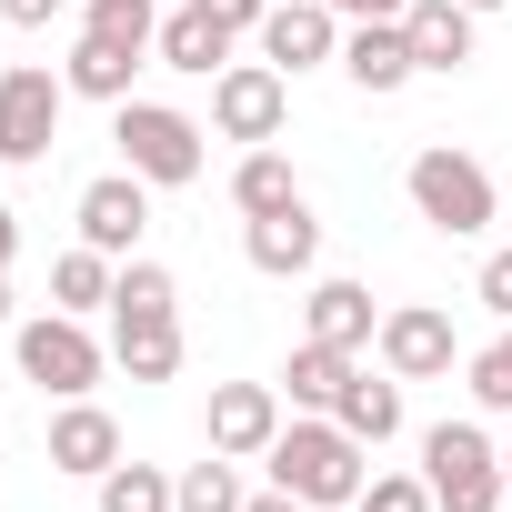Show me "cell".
I'll return each instance as SVG.
<instances>
[{"mask_svg": "<svg viewBox=\"0 0 512 512\" xmlns=\"http://www.w3.org/2000/svg\"><path fill=\"white\" fill-rule=\"evenodd\" d=\"M262 462H272V482L302 492L312 512H322V502H362V482H372V472H362V442H352L332 412H292Z\"/></svg>", "mask_w": 512, "mask_h": 512, "instance_id": "1", "label": "cell"}, {"mask_svg": "<svg viewBox=\"0 0 512 512\" xmlns=\"http://www.w3.org/2000/svg\"><path fill=\"white\" fill-rule=\"evenodd\" d=\"M111 141H121V171H141L151 191L201 181V121L171 111V101H121L111 111Z\"/></svg>", "mask_w": 512, "mask_h": 512, "instance_id": "2", "label": "cell"}, {"mask_svg": "<svg viewBox=\"0 0 512 512\" xmlns=\"http://www.w3.org/2000/svg\"><path fill=\"white\" fill-rule=\"evenodd\" d=\"M422 482H432L442 512H502V492H512L502 452H492L472 422H432V432H422Z\"/></svg>", "mask_w": 512, "mask_h": 512, "instance_id": "3", "label": "cell"}, {"mask_svg": "<svg viewBox=\"0 0 512 512\" xmlns=\"http://www.w3.org/2000/svg\"><path fill=\"white\" fill-rule=\"evenodd\" d=\"M412 211H422L432 231H452V241H472V231L492 221V171H482L472 151H452V141H432V151H412Z\"/></svg>", "mask_w": 512, "mask_h": 512, "instance_id": "4", "label": "cell"}, {"mask_svg": "<svg viewBox=\"0 0 512 512\" xmlns=\"http://www.w3.org/2000/svg\"><path fill=\"white\" fill-rule=\"evenodd\" d=\"M21 372H31L51 402H81V392L101 382V342H91V322H81V312H41V322H21Z\"/></svg>", "mask_w": 512, "mask_h": 512, "instance_id": "5", "label": "cell"}, {"mask_svg": "<svg viewBox=\"0 0 512 512\" xmlns=\"http://www.w3.org/2000/svg\"><path fill=\"white\" fill-rule=\"evenodd\" d=\"M61 101H71V81H51L41 61L0 71V161H11V171H31L61 141Z\"/></svg>", "mask_w": 512, "mask_h": 512, "instance_id": "6", "label": "cell"}, {"mask_svg": "<svg viewBox=\"0 0 512 512\" xmlns=\"http://www.w3.org/2000/svg\"><path fill=\"white\" fill-rule=\"evenodd\" d=\"M282 111H292V71L282 61H231L211 81V131L221 141H282Z\"/></svg>", "mask_w": 512, "mask_h": 512, "instance_id": "7", "label": "cell"}, {"mask_svg": "<svg viewBox=\"0 0 512 512\" xmlns=\"http://www.w3.org/2000/svg\"><path fill=\"white\" fill-rule=\"evenodd\" d=\"M141 231H151V181H141V171H101V181L81 191V241L111 251V262H131Z\"/></svg>", "mask_w": 512, "mask_h": 512, "instance_id": "8", "label": "cell"}, {"mask_svg": "<svg viewBox=\"0 0 512 512\" xmlns=\"http://www.w3.org/2000/svg\"><path fill=\"white\" fill-rule=\"evenodd\" d=\"M111 362L131 382H171L181 372V312L171 302H111Z\"/></svg>", "mask_w": 512, "mask_h": 512, "instance_id": "9", "label": "cell"}, {"mask_svg": "<svg viewBox=\"0 0 512 512\" xmlns=\"http://www.w3.org/2000/svg\"><path fill=\"white\" fill-rule=\"evenodd\" d=\"M262 61H282V71L342 61V11H332V0H272V11H262Z\"/></svg>", "mask_w": 512, "mask_h": 512, "instance_id": "10", "label": "cell"}, {"mask_svg": "<svg viewBox=\"0 0 512 512\" xmlns=\"http://www.w3.org/2000/svg\"><path fill=\"white\" fill-rule=\"evenodd\" d=\"M382 372H392V382H432V372H452V312H432V302L382 312Z\"/></svg>", "mask_w": 512, "mask_h": 512, "instance_id": "11", "label": "cell"}, {"mask_svg": "<svg viewBox=\"0 0 512 512\" xmlns=\"http://www.w3.org/2000/svg\"><path fill=\"white\" fill-rule=\"evenodd\" d=\"M272 432H282V392H272V382H221V392H211V452L262 462Z\"/></svg>", "mask_w": 512, "mask_h": 512, "instance_id": "12", "label": "cell"}, {"mask_svg": "<svg viewBox=\"0 0 512 512\" xmlns=\"http://www.w3.org/2000/svg\"><path fill=\"white\" fill-rule=\"evenodd\" d=\"M241 251H251V272L302 282V272L322 262V221H312V201H292V211H262V221L241 231Z\"/></svg>", "mask_w": 512, "mask_h": 512, "instance_id": "13", "label": "cell"}, {"mask_svg": "<svg viewBox=\"0 0 512 512\" xmlns=\"http://www.w3.org/2000/svg\"><path fill=\"white\" fill-rule=\"evenodd\" d=\"M121 462V422L81 392V402H61V422H51V472H81V482H101Z\"/></svg>", "mask_w": 512, "mask_h": 512, "instance_id": "14", "label": "cell"}, {"mask_svg": "<svg viewBox=\"0 0 512 512\" xmlns=\"http://www.w3.org/2000/svg\"><path fill=\"white\" fill-rule=\"evenodd\" d=\"M342 71H352V91H402L422 61H412V41H402V21H362V31H342Z\"/></svg>", "mask_w": 512, "mask_h": 512, "instance_id": "15", "label": "cell"}, {"mask_svg": "<svg viewBox=\"0 0 512 512\" xmlns=\"http://www.w3.org/2000/svg\"><path fill=\"white\" fill-rule=\"evenodd\" d=\"M472 21H482V11H462V0H412V11H402V41H412L422 71H462V61H472Z\"/></svg>", "mask_w": 512, "mask_h": 512, "instance_id": "16", "label": "cell"}, {"mask_svg": "<svg viewBox=\"0 0 512 512\" xmlns=\"http://www.w3.org/2000/svg\"><path fill=\"white\" fill-rule=\"evenodd\" d=\"M302 322H312V342H332V352H362V342H382V312H372V292H362V282H312Z\"/></svg>", "mask_w": 512, "mask_h": 512, "instance_id": "17", "label": "cell"}, {"mask_svg": "<svg viewBox=\"0 0 512 512\" xmlns=\"http://www.w3.org/2000/svg\"><path fill=\"white\" fill-rule=\"evenodd\" d=\"M151 61H171V71H191V81H221V71H231V31L201 21L191 0H181V11L161 21V51H151Z\"/></svg>", "mask_w": 512, "mask_h": 512, "instance_id": "18", "label": "cell"}, {"mask_svg": "<svg viewBox=\"0 0 512 512\" xmlns=\"http://www.w3.org/2000/svg\"><path fill=\"white\" fill-rule=\"evenodd\" d=\"M332 422H342L362 452H382V442L402 432V382H372V372H352V382H342V402H332Z\"/></svg>", "mask_w": 512, "mask_h": 512, "instance_id": "19", "label": "cell"}, {"mask_svg": "<svg viewBox=\"0 0 512 512\" xmlns=\"http://www.w3.org/2000/svg\"><path fill=\"white\" fill-rule=\"evenodd\" d=\"M342 382H352V352H332V342H312V332H302V352L282 362L292 412H332V402H342Z\"/></svg>", "mask_w": 512, "mask_h": 512, "instance_id": "20", "label": "cell"}, {"mask_svg": "<svg viewBox=\"0 0 512 512\" xmlns=\"http://www.w3.org/2000/svg\"><path fill=\"white\" fill-rule=\"evenodd\" d=\"M111 282H121V262L81 241V251L51 262V312H111Z\"/></svg>", "mask_w": 512, "mask_h": 512, "instance_id": "21", "label": "cell"}, {"mask_svg": "<svg viewBox=\"0 0 512 512\" xmlns=\"http://www.w3.org/2000/svg\"><path fill=\"white\" fill-rule=\"evenodd\" d=\"M131 71H141V51H121V41H91V31H81V51H71V71H61V81H71L81 101H111V111H121V101H131Z\"/></svg>", "mask_w": 512, "mask_h": 512, "instance_id": "22", "label": "cell"}, {"mask_svg": "<svg viewBox=\"0 0 512 512\" xmlns=\"http://www.w3.org/2000/svg\"><path fill=\"white\" fill-rule=\"evenodd\" d=\"M231 201H241V221H262V211H292V201H302V181H292V161H282V151H251V161L231 171Z\"/></svg>", "mask_w": 512, "mask_h": 512, "instance_id": "23", "label": "cell"}, {"mask_svg": "<svg viewBox=\"0 0 512 512\" xmlns=\"http://www.w3.org/2000/svg\"><path fill=\"white\" fill-rule=\"evenodd\" d=\"M81 31L91 41H121V51H161V11H151V0H91V11H81Z\"/></svg>", "mask_w": 512, "mask_h": 512, "instance_id": "24", "label": "cell"}, {"mask_svg": "<svg viewBox=\"0 0 512 512\" xmlns=\"http://www.w3.org/2000/svg\"><path fill=\"white\" fill-rule=\"evenodd\" d=\"M251 492H241V472H231V452H211V462H191L181 482H171V512H241Z\"/></svg>", "mask_w": 512, "mask_h": 512, "instance_id": "25", "label": "cell"}, {"mask_svg": "<svg viewBox=\"0 0 512 512\" xmlns=\"http://www.w3.org/2000/svg\"><path fill=\"white\" fill-rule=\"evenodd\" d=\"M101 512H171V472H151V462H111V472H101Z\"/></svg>", "mask_w": 512, "mask_h": 512, "instance_id": "26", "label": "cell"}, {"mask_svg": "<svg viewBox=\"0 0 512 512\" xmlns=\"http://www.w3.org/2000/svg\"><path fill=\"white\" fill-rule=\"evenodd\" d=\"M352 512H442V502H432V482H422V472H372Z\"/></svg>", "mask_w": 512, "mask_h": 512, "instance_id": "27", "label": "cell"}, {"mask_svg": "<svg viewBox=\"0 0 512 512\" xmlns=\"http://www.w3.org/2000/svg\"><path fill=\"white\" fill-rule=\"evenodd\" d=\"M472 402L482 412H512V322H502V342L472 352Z\"/></svg>", "mask_w": 512, "mask_h": 512, "instance_id": "28", "label": "cell"}, {"mask_svg": "<svg viewBox=\"0 0 512 512\" xmlns=\"http://www.w3.org/2000/svg\"><path fill=\"white\" fill-rule=\"evenodd\" d=\"M191 11H201V21H221V31L241 41V31H262V11H272V0H191Z\"/></svg>", "mask_w": 512, "mask_h": 512, "instance_id": "29", "label": "cell"}, {"mask_svg": "<svg viewBox=\"0 0 512 512\" xmlns=\"http://www.w3.org/2000/svg\"><path fill=\"white\" fill-rule=\"evenodd\" d=\"M482 302H492V312L512 322V241H502V251H492V262H482Z\"/></svg>", "mask_w": 512, "mask_h": 512, "instance_id": "30", "label": "cell"}, {"mask_svg": "<svg viewBox=\"0 0 512 512\" xmlns=\"http://www.w3.org/2000/svg\"><path fill=\"white\" fill-rule=\"evenodd\" d=\"M61 11H71V0H0V21H21V31H51Z\"/></svg>", "mask_w": 512, "mask_h": 512, "instance_id": "31", "label": "cell"}, {"mask_svg": "<svg viewBox=\"0 0 512 512\" xmlns=\"http://www.w3.org/2000/svg\"><path fill=\"white\" fill-rule=\"evenodd\" d=\"M332 11H342V21H402L412 0H332Z\"/></svg>", "mask_w": 512, "mask_h": 512, "instance_id": "32", "label": "cell"}, {"mask_svg": "<svg viewBox=\"0 0 512 512\" xmlns=\"http://www.w3.org/2000/svg\"><path fill=\"white\" fill-rule=\"evenodd\" d=\"M241 512H312V502H302V492H282V482H272V492H251V502H241Z\"/></svg>", "mask_w": 512, "mask_h": 512, "instance_id": "33", "label": "cell"}, {"mask_svg": "<svg viewBox=\"0 0 512 512\" xmlns=\"http://www.w3.org/2000/svg\"><path fill=\"white\" fill-rule=\"evenodd\" d=\"M11 251H21V221H11V211H0V272H11Z\"/></svg>", "mask_w": 512, "mask_h": 512, "instance_id": "34", "label": "cell"}, {"mask_svg": "<svg viewBox=\"0 0 512 512\" xmlns=\"http://www.w3.org/2000/svg\"><path fill=\"white\" fill-rule=\"evenodd\" d=\"M462 11H502V0H462Z\"/></svg>", "mask_w": 512, "mask_h": 512, "instance_id": "35", "label": "cell"}, {"mask_svg": "<svg viewBox=\"0 0 512 512\" xmlns=\"http://www.w3.org/2000/svg\"><path fill=\"white\" fill-rule=\"evenodd\" d=\"M0 322H11V282H0Z\"/></svg>", "mask_w": 512, "mask_h": 512, "instance_id": "36", "label": "cell"}, {"mask_svg": "<svg viewBox=\"0 0 512 512\" xmlns=\"http://www.w3.org/2000/svg\"><path fill=\"white\" fill-rule=\"evenodd\" d=\"M502 472H512V442H502Z\"/></svg>", "mask_w": 512, "mask_h": 512, "instance_id": "37", "label": "cell"}]
</instances>
